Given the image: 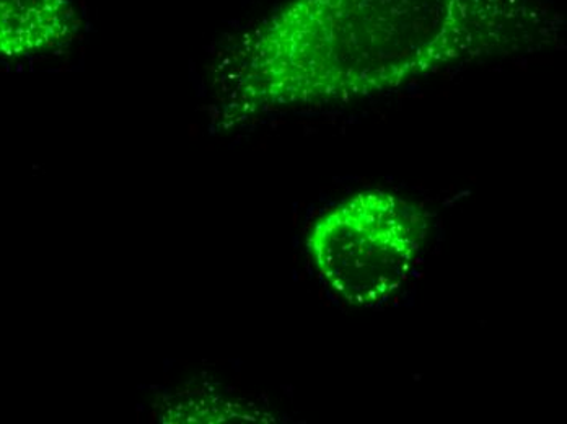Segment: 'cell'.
Segmentation results:
<instances>
[{
	"instance_id": "3957f363",
	"label": "cell",
	"mask_w": 567,
	"mask_h": 424,
	"mask_svg": "<svg viewBox=\"0 0 567 424\" xmlns=\"http://www.w3.org/2000/svg\"><path fill=\"white\" fill-rule=\"evenodd\" d=\"M81 25L72 0H0V58L29 60L62 50Z\"/></svg>"
},
{
	"instance_id": "6da1fadb",
	"label": "cell",
	"mask_w": 567,
	"mask_h": 424,
	"mask_svg": "<svg viewBox=\"0 0 567 424\" xmlns=\"http://www.w3.org/2000/svg\"><path fill=\"white\" fill-rule=\"evenodd\" d=\"M548 0H290L219 65L214 123L359 102L456 64L558 46Z\"/></svg>"
},
{
	"instance_id": "7a4b0ae2",
	"label": "cell",
	"mask_w": 567,
	"mask_h": 424,
	"mask_svg": "<svg viewBox=\"0 0 567 424\" xmlns=\"http://www.w3.org/2000/svg\"><path fill=\"white\" fill-rule=\"evenodd\" d=\"M429 229V214L420 206L385 189H365L317 217L307 254L331 294L348 306L375 309L410 285Z\"/></svg>"
}]
</instances>
